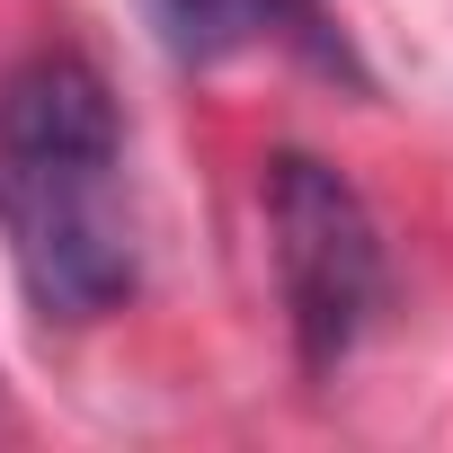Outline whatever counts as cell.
I'll return each instance as SVG.
<instances>
[{
	"label": "cell",
	"mask_w": 453,
	"mask_h": 453,
	"mask_svg": "<svg viewBox=\"0 0 453 453\" xmlns=\"http://www.w3.org/2000/svg\"><path fill=\"white\" fill-rule=\"evenodd\" d=\"M0 250L45 329H98L142 294L125 116L107 72L72 45L0 72Z\"/></svg>",
	"instance_id": "1"
},
{
	"label": "cell",
	"mask_w": 453,
	"mask_h": 453,
	"mask_svg": "<svg viewBox=\"0 0 453 453\" xmlns=\"http://www.w3.org/2000/svg\"><path fill=\"white\" fill-rule=\"evenodd\" d=\"M258 213H267V258H276V303L294 329L303 373H338L391 311V241L365 187L320 160V151H267L258 160Z\"/></svg>",
	"instance_id": "2"
},
{
	"label": "cell",
	"mask_w": 453,
	"mask_h": 453,
	"mask_svg": "<svg viewBox=\"0 0 453 453\" xmlns=\"http://www.w3.org/2000/svg\"><path fill=\"white\" fill-rule=\"evenodd\" d=\"M151 27L178 72H222L241 54H294L347 89H373L347 27L329 19V0H151Z\"/></svg>",
	"instance_id": "3"
}]
</instances>
